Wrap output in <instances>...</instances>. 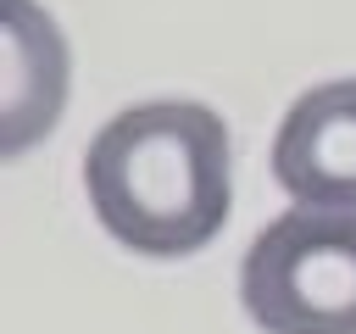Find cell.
Listing matches in <instances>:
<instances>
[{
  "mask_svg": "<svg viewBox=\"0 0 356 334\" xmlns=\"http://www.w3.org/2000/svg\"><path fill=\"white\" fill-rule=\"evenodd\" d=\"M83 189L117 245L156 262L195 256L234 206L228 128L200 100L128 106L89 139Z\"/></svg>",
  "mask_w": 356,
  "mask_h": 334,
  "instance_id": "obj_1",
  "label": "cell"
},
{
  "mask_svg": "<svg viewBox=\"0 0 356 334\" xmlns=\"http://www.w3.org/2000/svg\"><path fill=\"white\" fill-rule=\"evenodd\" d=\"M273 178L300 206L356 212V78L317 84L284 111Z\"/></svg>",
  "mask_w": 356,
  "mask_h": 334,
  "instance_id": "obj_3",
  "label": "cell"
},
{
  "mask_svg": "<svg viewBox=\"0 0 356 334\" xmlns=\"http://www.w3.org/2000/svg\"><path fill=\"white\" fill-rule=\"evenodd\" d=\"M239 306L261 334H356V212H278L239 262Z\"/></svg>",
  "mask_w": 356,
  "mask_h": 334,
  "instance_id": "obj_2",
  "label": "cell"
}]
</instances>
